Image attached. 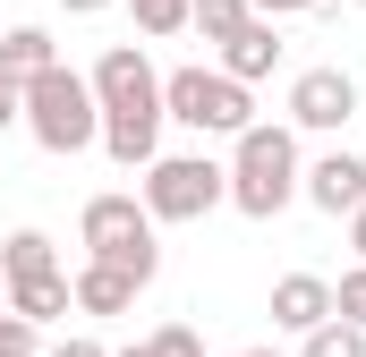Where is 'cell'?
Here are the masks:
<instances>
[{
  "instance_id": "obj_5",
  "label": "cell",
  "mask_w": 366,
  "mask_h": 357,
  "mask_svg": "<svg viewBox=\"0 0 366 357\" xmlns=\"http://www.w3.org/2000/svg\"><path fill=\"white\" fill-rule=\"evenodd\" d=\"M162 119H179L196 136H247L256 128V94L230 86L222 69H171L162 77Z\"/></svg>"
},
{
  "instance_id": "obj_18",
  "label": "cell",
  "mask_w": 366,
  "mask_h": 357,
  "mask_svg": "<svg viewBox=\"0 0 366 357\" xmlns=\"http://www.w3.org/2000/svg\"><path fill=\"white\" fill-rule=\"evenodd\" d=\"M298 357H366V332L358 323H315V332L298 341Z\"/></svg>"
},
{
  "instance_id": "obj_4",
  "label": "cell",
  "mask_w": 366,
  "mask_h": 357,
  "mask_svg": "<svg viewBox=\"0 0 366 357\" xmlns=\"http://www.w3.org/2000/svg\"><path fill=\"white\" fill-rule=\"evenodd\" d=\"M137 204H145V221L154 230H179V221H204L213 204H230V171L213 162V154H162L145 187H137Z\"/></svg>"
},
{
  "instance_id": "obj_22",
  "label": "cell",
  "mask_w": 366,
  "mask_h": 357,
  "mask_svg": "<svg viewBox=\"0 0 366 357\" xmlns=\"http://www.w3.org/2000/svg\"><path fill=\"white\" fill-rule=\"evenodd\" d=\"M247 9H256V17H273V26H281V17H307V9H324V0H247Z\"/></svg>"
},
{
  "instance_id": "obj_15",
  "label": "cell",
  "mask_w": 366,
  "mask_h": 357,
  "mask_svg": "<svg viewBox=\"0 0 366 357\" xmlns=\"http://www.w3.org/2000/svg\"><path fill=\"white\" fill-rule=\"evenodd\" d=\"M43 272H60V256H51L43 230H9L0 238V281H43Z\"/></svg>"
},
{
  "instance_id": "obj_10",
  "label": "cell",
  "mask_w": 366,
  "mask_h": 357,
  "mask_svg": "<svg viewBox=\"0 0 366 357\" xmlns=\"http://www.w3.org/2000/svg\"><path fill=\"white\" fill-rule=\"evenodd\" d=\"M162 128H171L162 111H111V119H102V154H111L119 171H154V162H162Z\"/></svg>"
},
{
  "instance_id": "obj_25",
  "label": "cell",
  "mask_w": 366,
  "mask_h": 357,
  "mask_svg": "<svg viewBox=\"0 0 366 357\" xmlns=\"http://www.w3.org/2000/svg\"><path fill=\"white\" fill-rule=\"evenodd\" d=\"M350 247H358V264H366V204L350 213Z\"/></svg>"
},
{
  "instance_id": "obj_17",
  "label": "cell",
  "mask_w": 366,
  "mask_h": 357,
  "mask_svg": "<svg viewBox=\"0 0 366 357\" xmlns=\"http://www.w3.org/2000/svg\"><path fill=\"white\" fill-rule=\"evenodd\" d=\"M187 9H196V0H128L137 34H154V43H162V34H187Z\"/></svg>"
},
{
  "instance_id": "obj_12",
  "label": "cell",
  "mask_w": 366,
  "mask_h": 357,
  "mask_svg": "<svg viewBox=\"0 0 366 357\" xmlns=\"http://www.w3.org/2000/svg\"><path fill=\"white\" fill-rule=\"evenodd\" d=\"M43 69H60V51H51V34L43 26H0V77L26 94Z\"/></svg>"
},
{
  "instance_id": "obj_26",
  "label": "cell",
  "mask_w": 366,
  "mask_h": 357,
  "mask_svg": "<svg viewBox=\"0 0 366 357\" xmlns=\"http://www.w3.org/2000/svg\"><path fill=\"white\" fill-rule=\"evenodd\" d=\"M60 9H69V17H102L111 0H60Z\"/></svg>"
},
{
  "instance_id": "obj_3",
  "label": "cell",
  "mask_w": 366,
  "mask_h": 357,
  "mask_svg": "<svg viewBox=\"0 0 366 357\" xmlns=\"http://www.w3.org/2000/svg\"><path fill=\"white\" fill-rule=\"evenodd\" d=\"M17 119H26V136L43 145V154H86L102 145V111H94V86L60 60V69H43L34 86L17 94Z\"/></svg>"
},
{
  "instance_id": "obj_19",
  "label": "cell",
  "mask_w": 366,
  "mask_h": 357,
  "mask_svg": "<svg viewBox=\"0 0 366 357\" xmlns=\"http://www.w3.org/2000/svg\"><path fill=\"white\" fill-rule=\"evenodd\" d=\"M332 323H358L366 332V264H350L341 281H332Z\"/></svg>"
},
{
  "instance_id": "obj_11",
  "label": "cell",
  "mask_w": 366,
  "mask_h": 357,
  "mask_svg": "<svg viewBox=\"0 0 366 357\" xmlns=\"http://www.w3.org/2000/svg\"><path fill=\"white\" fill-rule=\"evenodd\" d=\"M273 323L298 332V341H307L315 323H332V281H324V272H281L273 281Z\"/></svg>"
},
{
  "instance_id": "obj_24",
  "label": "cell",
  "mask_w": 366,
  "mask_h": 357,
  "mask_svg": "<svg viewBox=\"0 0 366 357\" xmlns=\"http://www.w3.org/2000/svg\"><path fill=\"white\" fill-rule=\"evenodd\" d=\"M9 128H17V86L0 77V136H9Z\"/></svg>"
},
{
  "instance_id": "obj_28",
  "label": "cell",
  "mask_w": 366,
  "mask_h": 357,
  "mask_svg": "<svg viewBox=\"0 0 366 357\" xmlns=\"http://www.w3.org/2000/svg\"><path fill=\"white\" fill-rule=\"evenodd\" d=\"M239 357H281V349H239Z\"/></svg>"
},
{
  "instance_id": "obj_2",
  "label": "cell",
  "mask_w": 366,
  "mask_h": 357,
  "mask_svg": "<svg viewBox=\"0 0 366 357\" xmlns=\"http://www.w3.org/2000/svg\"><path fill=\"white\" fill-rule=\"evenodd\" d=\"M77 247H86V264L128 272L137 289L162 272V230L145 221L137 196H86V213H77Z\"/></svg>"
},
{
  "instance_id": "obj_8",
  "label": "cell",
  "mask_w": 366,
  "mask_h": 357,
  "mask_svg": "<svg viewBox=\"0 0 366 357\" xmlns=\"http://www.w3.org/2000/svg\"><path fill=\"white\" fill-rule=\"evenodd\" d=\"M298 196L315 204V213H358L366 204V154H350V145H332V154H315L307 162V178H298Z\"/></svg>"
},
{
  "instance_id": "obj_6",
  "label": "cell",
  "mask_w": 366,
  "mask_h": 357,
  "mask_svg": "<svg viewBox=\"0 0 366 357\" xmlns=\"http://www.w3.org/2000/svg\"><path fill=\"white\" fill-rule=\"evenodd\" d=\"M86 86H94V111L102 119L111 111H162V69L145 60V43H111L86 69Z\"/></svg>"
},
{
  "instance_id": "obj_1",
  "label": "cell",
  "mask_w": 366,
  "mask_h": 357,
  "mask_svg": "<svg viewBox=\"0 0 366 357\" xmlns=\"http://www.w3.org/2000/svg\"><path fill=\"white\" fill-rule=\"evenodd\" d=\"M230 204L247 213V221H273V213H290L298 204V178H307V162H298V128L290 119H256L247 136H230Z\"/></svg>"
},
{
  "instance_id": "obj_30",
  "label": "cell",
  "mask_w": 366,
  "mask_h": 357,
  "mask_svg": "<svg viewBox=\"0 0 366 357\" xmlns=\"http://www.w3.org/2000/svg\"><path fill=\"white\" fill-rule=\"evenodd\" d=\"M358 9H366V0H358Z\"/></svg>"
},
{
  "instance_id": "obj_23",
  "label": "cell",
  "mask_w": 366,
  "mask_h": 357,
  "mask_svg": "<svg viewBox=\"0 0 366 357\" xmlns=\"http://www.w3.org/2000/svg\"><path fill=\"white\" fill-rule=\"evenodd\" d=\"M43 357H111V349H102V341H86V332H69V341H51Z\"/></svg>"
},
{
  "instance_id": "obj_14",
  "label": "cell",
  "mask_w": 366,
  "mask_h": 357,
  "mask_svg": "<svg viewBox=\"0 0 366 357\" xmlns=\"http://www.w3.org/2000/svg\"><path fill=\"white\" fill-rule=\"evenodd\" d=\"M9 315L17 323H60V315H77V298H69V272H43V281H9Z\"/></svg>"
},
{
  "instance_id": "obj_13",
  "label": "cell",
  "mask_w": 366,
  "mask_h": 357,
  "mask_svg": "<svg viewBox=\"0 0 366 357\" xmlns=\"http://www.w3.org/2000/svg\"><path fill=\"white\" fill-rule=\"evenodd\" d=\"M69 298H77V315H128L137 306V281L111 264H77L69 272Z\"/></svg>"
},
{
  "instance_id": "obj_27",
  "label": "cell",
  "mask_w": 366,
  "mask_h": 357,
  "mask_svg": "<svg viewBox=\"0 0 366 357\" xmlns=\"http://www.w3.org/2000/svg\"><path fill=\"white\" fill-rule=\"evenodd\" d=\"M111 357H145V341H128V349H111Z\"/></svg>"
},
{
  "instance_id": "obj_20",
  "label": "cell",
  "mask_w": 366,
  "mask_h": 357,
  "mask_svg": "<svg viewBox=\"0 0 366 357\" xmlns=\"http://www.w3.org/2000/svg\"><path fill=\"white\" fill-rule=\"evenodd\" d=\"M145 357H204V341L187 323H162V332H145Z\"/></svg>"
},
{
  "instance_id": "obj_16",
  "label": "cell",
  "mask_w": 366,
  "mask_h": 357,
  "mask_svg": "<svg viewBox=\"0 0 366 357\" xmlns=\"http://www.w3.org/2000/svg\"><path fill=\"white\" fill-rule=\"evenodd\" d=\"M247 17H256L247 0H196V9H187V26H196V34H204L213 51H222V43H230V34L247 26Z\"/></svg>"
},
{
  "instance_id": "obj_7",
  "label": "cell",
  "mask_w": 366,
  "mask_h": 357,
  "mask_svg": "<svg viewBox=\"0 0 366 357\" xmlns=\"http://www.w3.org/2000/svg\"><path fill=\"white\" fill-rule=\"evenodd\" d=\"M350 119H358V77H350V69H298V77H290V128L332 136V128H350Z\"/></svg>"
},
{
  "instance_id": "obj_29",
  "label": "cell",
  "mask_w": 366,
  "mask_h": 357,
  "mask_svg": "<svg viewBox=\"0 0 366 357\" xmlns=\"http://www.w3.org/2000/svg\"><path fill=\"white\" fill-rule=\"evenodd\" d=\"M0 306H9V281H0Z\"/></svg>"
},
{
  "instance_id": "obj_9",
  "label": "cell",
  "mask_w": 366,
  "mask_h": 357,
  "mask_svg": "<svg viewBox=\"0 0 366 357\" xmlns=\"http://www.w3.org/2000/svg\"><path fill=\"white\" fill-rule=\"evenodd\" d=\"M281 51H290V43H281V26H273V17H247V26L222 43V77L256 94V86H264V77L281 69Z\"/></svg>"
},
{
  "instance_id": "obj_21",
  "label": "cell",
  "mask_w": 366,
  "mask_h": 357,
  "mask_svg": "<svg viewBox=\"0 0 366 357\" xmlns=\"http://www.w3.org/2000/svg\"><path fill=\"white\" fill-rule=\"evenodd\" d=\"M0 357H34V323H17L9 306H0Z\"/></svg>"
}]
</instances>
